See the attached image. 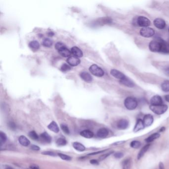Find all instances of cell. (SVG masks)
<instances>
[{
    "instance_id": "31",
    "label": "cell",
    "mask_w": 169,
    "mask_h": 169,
    "mask_svg": "<svg viewBox=\"0 0 169 169\" xmlns=\"http://www.w3.org/2000/svg\"><path fill=\"white\" fill-rule=\"evenodd\" d=\"M56 144L58 146H62L66 145L67 144V141L65 140V139L64 138H59L56 141Z\"/></svg>"
},
{
    "instance_id": "27",
    "label": "cell",
    "mask_w": 169,
    "mask_h": 169,
    "mask_svg": "<svg viewBox=\"0 0 169 169\" xmlns=\"http://www.w3.org/2000/svg\"><path fill=\"white\" fill-rule=\"evenodd\" d=\"M29 47L34 51H36L39 49V48L40 47V45L38 42L37 41H32L29 43Z\"/></svg>"
},
{
    "instance_id": "43",
    "label": "cell",
    "mask_w": 169,
    "mask_h": 169,
    "mask_svg": "<svg viewBox=\"0 0 169 169\" xmlns=\"http://www.w3.org/2000/svg\"><path fill=\"white\" fill-rule=\"evenodd\" d=\"M29 169H40V168L37 165L32 164L30 166Z\"/></svg>"
},
{
    "instance_id": "26",
    "label": "cell",
    "mask_w": 169,
    "mask_h": 169,
    "mask_svg": "<svg viewBox=\"0 0 169 169\" xmlns=\"http://www.w3.org/2000/svg\"><path fill=\"white\" fill-rule=\"evenodd\" d=\"M160 136V134L159 133H155L153 134H151V136H149V137H147V138L145 139L146 142L147 143H150V142L155 141L158 138H159Z\"/></svg>"
},
{
    "instance_id": "8",
    "label": "cell",
    "mask_w": 169,
    "mask_h": 169,
    "mask_svg": "<svg viewBox=\"0 0 169 169\" xmlns=\"http://www.w3.org/2000/svg\"><path fill=\"white\" fill-rule=\"evenodd\" d=\"M67 63L69 65L72 67H75L80 65L81 62L80 60L78 58L75 57V56H70V57L67 58Z\"/></svg>"
},
{
    "instance_id": "47",
    "label": "cell",
    "mask_w": 169,
    "mask_h": 169,
    "mask_svg": "<svg viewBox=\"0 0 169 169\" xmlns=\"http://www.w3.org/2000/svg\"><path fill=\"white\" fill-rule=\"evenodd\" d=\"M165 99L166 100V101L169 102V95H167L165 96Z\"/></svg>"
},
{
    "instance_id": "1",
    "label": "cell",
    "mask_w": 169,
    "mask_h": 169,
    "mask_svg": "<svg viewBox=\"0 0 169 169\" xmlns=\"http://www.w3.org/2000/svg\"><path fill=\"white\" fill-rule=\"evenodd\" d=\"M149 48L153 52L169 53V47L168 43L161 38H158L150 42Z\"/></svg>"
},
{
    "instance_id": "24",
    "label": "cell",
    "mask_w": 169,
    "mask_h": 169,
    "mask_svg": "<svg viewBox=\"0 0 169 169\" xmlns=\"http://www.w3.org/2000/svg\"><path fill=\"white\" fill-rule=\"evenodd\" d=\"M40 138L44 142H46L48 143H50L52 141V137L46 132H44L40 134Z\"/></svg>"
},
{
    "instance_id": "16",
    "label": "cell",
    "mask_w": 169,
    "mask_h": 169,
    "mask_svg": "<svg viewBox=\"0 0 169 169\" xmlns=\"http://www.w3.org/2000/svg\"><path fill=\"white\" fill-rule=\"evenodd\" d=\"M110 73L113 77H115V78H118L120 80H122L126 77L124 73L120 72L119 70H116L115 69H113L111 70Z\"/></svg>"
},
{
    "instance_id": "17",
    "label": "cell",
    "mask_w": 169,
    "mask_h": 169,
    "mask_svg": "<svg viewBox=\"0 0 169 169\" xmlns=\"http://www.w3.org/2000/svg\"><path fill=\"white\" fill-rule=\"evenodd\" d=\"M109 133L108 129L106 128H101L97 131V136L99 138H104L108 136Z\"/></svg>"
},
{
    "instance_id": "21",
    "label": "cell",
    "mask_w": 169,
    "mask_h": 169,
    "mask_svg": "<svg viewBox=\"0 0 169 169\" xmlns=\"http://www.w3.org/2000/svg\"><path fill=\"white\" fill-rule=\"evenodd\" d=\"M150 144H148L145 145L144 146L142 147L141 149L140 150V151L139 152L138 154V155H137V159H141V158L144 155L145 153H146V152L147 151V150H148L149 148H150Z\"/></svg>"
},
{
    "instance_id": "36",
    "label": "cell",
    "mask_w": 169,
    "mask_h": 169,
    "mask_svg": "<svg viewBox=\"0 0 169 169\" xmlns=\"http://www.w3.org/2000/svg\"><path fill=\"white\" fill-rule=\"evenodd\" d=\"M71 70L70 66L67 64H63L61 67V70L63 72H68Z\"/></svg>"
},
{
    "instance_id": "35",
    "label": "cell",
    "mask_w": 169,
    "mask_h": 169,
    "mask_svg": "<svg viewBox=\"0 0 169 169\" xmlns=\"http://www.w3.org/2000/svg\"><path fill=\"white\" fill-rule=\"evenodd\" d=\"M58 155L60 157L62 160H65V161H70L72 159V158L70 156L67 155H65L62 153H58Z\"/></svg>"
},
{
    "instance_id": "6",
    "label": "cell",
    "mask_w": 169,
    "mask_h": 169,
    "mask_svg": "<svg viewBox=\"0 0 169 169\" xmlns=\"http://www.w3.org/2000/svg\"><path fill=\"white\" fill-rule=\"evenodd\" d=\"M140 34L145 38H150L155 34V31L150 27H144L140 31Z\"/></svg>"
},
{
    "instance_id": "34",
    "label": "cell",
    "mask_w": 169,
    "mask_h": 169,
    "mask_svg": "<svg viewBox=\"0 0 169 169\" xmlns=\"http://www.w3.org/2000/svg\"><path fill=\"white\" fill-rule=\"evenodd\" d=\"M61 128L62 130V131L64 132L65 134H69L70 133V129H69V127L67 126V124H61Z\"/></svg>"
},
{
    "instance_id": "42",
    "label": "cell",
    "mask_w": 169,
    "mask_h": 169,
    "mask_svg": "<svg viewBox=\"0 0 169 169\" xmlns=\"http://www.w3.org/2000/svg\"><path fill=\"white\" fill-rule=\"evenodd\" d=\"M126 142L125 141H117V142H115L113 144V145L114 146H117V145H122L124 143Z\"/></svg>"
},
{
    "instance_id": "32",
    "label": "cell",
    "mask_w": 169,
    "mask_h": 169,
    "mask_svg": "<svg viewBox=\"0 0 169 169\" xmlns=\"http://www.w3.org/2000/svg\"><path fill=\"white\" fill-rule=\"evenodd\" d=\"M141 143L140 141H131L130 143V146L133 148L137 149L141 147Z\"/></svg>"
},
{
    "instance_id": "45",
    "label": "cell",
    "mask_w": 169,
    "mask_h": 169,
    "mask_svg": "<svg viewBox=\"0 0 169 169\" xmlns=\"http://www.w3.org/2000/svg\"><path fill=\"white\" fill-rule=\"evenodd\" d=\"M90 163H91V164L96 165H98L99 164V162L97 160L95 159L91 160L90 161Z\"/></svg>"
},
{
    "instance_id": "23",
    "label": "cell",
    "mask_w": 169,
    "mask_h": 169,
    "mask_svg": "<svg viewBox=\"0 0 169 169\" xmlns=\"http://www.w3.org/2000/svg\"><path fill=\"white\" fill-rule=\"evenodd\" d=\"M72 146L75 150L80 152H83L85 150V147L80 142H75L72 143Z\"/></svg>"
},
{
    "instance_id": "44",
    "label": "cell",
    "mask_w": 169,
    "mask_h": 169,
    "mask_svg": "<svg viewBox=\"0 0 169 169\" xmlns=\"http://www.w3.org/2000/svg\"><path fill=\"white\" fill-rule=\"evenodd\" d=\"M107 150H102V151H100L96 152H93V153H89L88 154V155H97V154H100V153H103V152H105Z\"/></svg>"
},
{
    "instance_id": "50",
    "label": "cell",
    "mask_w": 169,
    "mask_h": 169,
    "mask_svg": "<svg viewBox=\"0 0 169 169\" xmlns=\"http://www.w3.org/2000/svg\"><path fill=\"white\" fill-rule=\"evenodd\" d=\"M168 45H169V43H168Z\"/></svg>"
},
{
    "instance_id": "22",
    "label": "cell",
    "mask_w": 169,
    "mask_h": 169,
    "mask_svg": "<svg viewBox=\"0 0 169 169\" xmlns=\"http://www.w3.org/2000/svg\"><path fill=\"white\" fill-rule=\"evenodd\" d=\"M80 134L82 137L86 138H92L94 136L93 133L89 130H84V131H82L80 133Z\"/></svg>"
},
{
    "instance_id": "28",
    "label": "cell",
    "mask_w": 169,
    "mask_h": 169,
    "mask_svg": "<svg viewBox=\"0 0 169 169\" xmlns=\"http://www.w3.org/2000/svg\"><path fill=\"white\" fill-rule=\"evenodd\" d=\"M161 88L164 92H169V80H165L161 85Z\"/></svg>"
},
{
    "instance_id": "33",
    "label": "cell",
    "mask_w": 169,
    "mask_h": 169,
    "mask_svg": "<svg viewBox=\"0 0 169 169\" xmlns=\"http://www.w3.org/2000/svg\"><path fill=\"white\" fill-rule=\"evenodd\" d=\"M28 136L29 137H31V138L33 139V140H35V141H37L39 139V136L37 133L35 131H31L29 133Z\"/></svg>"
},
{
    "instance_id": "39",
    "label": "cell",
    "mask_w": 169,
    "mask_h": 169,
    "mask_svg": "<svg viewBox=\"0 0 169 169\" xmlns=\"http://www.w3.org/2000/svg\"><path fill=\"white\" fill-rule=\"evenodd\" d=\"M42 154L45 155H48V156H55L56 154L54 152L51 151H44L42 153Z\"/></svg>"
},
{
    "instance_id": "11",
    "label": "cell",
    "mask_w": 169,
    "mask_h": 169,
    "mask_svg": "<svg viewBox=\"0 0 169 169\" xmlns=\"http://www.w3.org/2000/svg\"><path fill=\"white\" fill-rule=\"evenodd\" d=\"M144 124L145 125V126L148 127V126H151L154 121V118L152 115L151 114H147L144 116L143 120Z\"/></svg>"
},
{
    "instance_id": "4",
    "label": "cell",
    "mask_w": 169,
    "mask_h": 169,
    "mask_svg": "<svg viewBox=\"0 0 169 169\" xmlns=\"http://www.w3.org/2000/svg\"><path fill=\"white\" fill-rule=\"evenodd\" d=\"M150 109L157 115H162L167 111L168 106L164 104L160 105H150Z\"/></svg>"
},
{
    "instance_id": "18",
    "label": "cell",
    "mask_w": 169,
    "mask_h": 169,
    "mask_svg": "<svg viewBox=\"0 0 169 169\" xmlns=\"http://www.w3.org/2000/svg\"><path fill=\"white\" fill-rule=\"evenodd\" d=\"M18 142L23 146H28L30 145L31 141L27 137L24 136H21L18 138Z\"/></svg>"
},
{
    "instance_id": "20",
    "label": "cell",
    "mask_w": 169,
    "mask_h": 169,
    "mask_svg": "<svg viewBox=\"0 0 169 169\" xmlns=\"http://www.w3.org/2000/svg\"><path fill=\"white\" fill-rule=\"evenodd\" d=\"M48 128L49 130L55 133H58L59 132V128L57 124L55 121H52L48 126Z\"/></svg>"
},
{
    "instance_id": "30",
    "label": "cell",
    "mask_w": 169,
    "mask_h": 169,
    "mask_svg": "<svg viewBox=\"0 0 169 169\" xmlns=\"http://www.w3.org/2000/svg\"><path fill=\"white\" fill-rule=\"evenodd\" d=\"M0 142H1V146L3 145L5 143L7 140V136L5 133H4L2 131L0 132Z\"/></svg>"
},
{
    "instance_id": "5",
    "label": "cell",
    "mask_w": 169,
    "mask_h": 169,
    "mask_svg": "<svg viewBox=\"0 0 169 169\" xmlns=\"http://www.w3.org/2000/svg\"><path fill=\"white\" fill-rule=\"evenodd\" d=\"M90 72L93 75L97 77H102L104 75V70L96 65H92L89 69Z\"/></svg>"
},
{
    "instance_id": "46",
    "label": "cell",
    "mask_w": 169,
    "mask_h": 169,
    "mask_svg": "<svg viewBox=\"0 0 169 169\" xmlns=\"http://www.w3.org/2000/svg\"><path fill=\"white\" fill-rule=\"evenodd\" d=\"M159 169H165L164 165L161 162L159 164Z\"/></svg>"
},
{
    "instance_id": "2",
    "label": "cell",
    "mask_w": 169,
    "mask_h": 169,
    "mask_svg": "<svg viewBox=\"0 0 169 169\" xmlns=\"http://www.w3.org/2000/svg\"><path fill=\"white\" fill-rule=\"evenodd\" d=\"M55 49L57 50L60 54L64 57H70L72 54L71 51L67 47L64 43L57 42L55 45Z\"/></svg>"
},
{
    "instance_id": "49",
    "label": "cell",
    "mask_w": 169,
    "mask_h": 169,
    "mask_svg": "<svg viewBox=\"0 0 169 169\" xmlns=\"http://www.w3.org/2000/svg\"><path fill=\"white\" fill-rule=\"evenodd\" d=\"M6 169H14V168H13L11 167H8L6 168Z\"/></svg>"
},
{
    "instance_id": "3",
    "label": "cell",
    "mask_w": 169,
    "mask_h": 169,
    "mask_svg": "<svg viewBox=\"0 0 169 169\" xmlns=\"http://www.w3.org/2000/svg\"><path fill=\"white\" fill-rule=\"evenodd\" d=\"M124 105L128 110H134L137 107L138 102L136 98L133 97H128L124 100Z\"/></svg>"
},
{
    "instance_id": "25",
    "label": "cell",
    "mask_w": 169,
    "mask_h": 169,
    "mask_svg": "<svg viewBox=\"0 0 169 169\" xmlns=\"http://www.w3.org/2000/svg\"><path fill=\"white\" fill-rule=\"evenodd\" d=\"M131 158L124 160L122 163L123 169H131Z\"/></svg>"
},
{
    "instance_id": "51",
    "label": "cell",
    "mask_w": 169,
    "mask_h": 169,
    "mask_svg": "<svg viewBox=\"0 0 169 169\" xmlns=\"http://www.w3.org/2000/svg\"></svg>"
},
{
    "instance_id": "13",
    "label": "cell",
    "mask_w": 169,
    "mask_h": 169,
    "mask_svg": "<svg viewBox=\"0 0 169 169\" xmlns=\"http://www.w3.org/2000/svg\"><path fill=\"white\" fill-rule=\"evenodd\" d=\"M145 125L144 124L143 121L141 119H139L137 120L136 125L133 128V132L137 133L141 130L145 128Z\"/></svg>"
},
{
    "instance_id": "7",
    "label": "cell",
    "mask_w": 169,
    "mask_h": 169,
    "mask_svg": "<svg viewBox=\"0 0 169 169\" xmlns=\"http://www.w3.org/2000/svg\"><path fill=\"white\" fill-rule=\"evenodd\" d=\"M138 26L141 27H147L151 24L150 20L144 16H139L136 20Z\"/></svg>"
},
{
    "instance_id": "15",
    "label": "cell",
    "mask_w": 169,
    "mask_h": 169,
    "mask_svg": "<svg viewBox=\"0 0 169 169\" xmlns=\"http://www.w3.org/2000/svg\"><path fill=\"white\" fill-rule=\"evenodd\" d=\"M80 77L82 80L86 82H91L93 80V78L91 75L86 72H82L80 73Z\"/></svg>"
},
{
    "instance_id": "48",
    "label": "cell",
    "mask_w": 169,
    "mask_h": 169,
    "mask_svg": "<svg viewBox=\"0 0 169 169\" xmlns=\"http://www.w3.org/2000/svg\"><path fill=\"white\" fill-rule=\"evenodd\" d=\"M48 35L49 36H53V35H54V33L53 32H49L48 33Z\"/></svg>"
},
{
    "instance_id": "10",
    "label": "cell",
    "mask_w": 169,
    "mask_h": 169,
    "mask_svg": "<svg viewBox=\"0 0 169 169\" xmlns=\"http://www.w3.org/2000/svg\"><path fill=\"white\" fill-rule=\"evenodd\" d=\"M154 24L155 27L159 29H163L166 27V23L164 20L162 18H156L154 21Z\"/></svg>"
},
{
    "instance_id": "40",
    "label": "cell",
    "mask_w": 169,
    "mask_h": 169,
    "mask_svg": "<svg viewBox=\"0 0 169 169\" xmlns=\"http://www.w3.org/2000/svg\"><path fill=\"white\" fill-rule=\"evenodd\" d=\"M31 149L34 150V151H39L40 150V148L39 147L35 145H32L31 147Z\"/></svg>"
},
{
    "instance_id": "9",
    "label": "cell",
    "mask_w": 169,
    "mask_h": 169,
    "mask_svg": "<svg viewBox=\"0 0 169 169\" xmlns=\"http://www.w3.org/2000/svg\"><path fill=\"white\" fill-rule=\"evenodd\" d=\"M129 122L126 119H121L116 124V126L119 129H126L129 127Z\"/></svg>"
},
{
    "instance_id": "38",
    "label": "cell",
    "mask_w": 169,
    "mask_h": 169,
    "mask_svg": "<svg viewBox=\"0 0 169 169\" xmlns=\"http://www.w3.org/2000/svg\"><path fill=\"white\" fill-rule=\"evenodd\" d=\"M113 153V152H110L109 153H107L106 154H105L104 155H102L101 156H100L99 159L102 161V160H104L106 158H107L110 155H111L112 153Z\"/></svg>"
},
{
    "instance_id": "37",
    "label": "cell",
    "mask_w": 169,
    "mask_h": 169,
    "mask_svg": "<svg viewBox=\"0 0 169 169\" xmlns=\"http://www.w3.org/2000/svg\"><path fill=\"white\" fill-rule=\"evenodd\" d=\"M124 153L123 152H116V153H114V157H115V158H116V159H120V158H122L123 156H124Z\"/></svg>"
},
{
    "instance_id": "41",
    "label": "cell",
    "mask_w": 169,
    "mask_h": 169,
    "mask_svg": "<svg viewBox=\"0 0 169 169\" xmlns=\"http://www.w3.org/2000/svg\"><path fill=\"white\" fill-rule=\"evenodd\" d=\"M9 126L11 129H16V125L13 122H10L9 124Z\"/></svg>"
},
{
    "instance_id": "29",
    "label": "cell",
    "mask_w": 169,
    "mask_h": 169,
    "mask_svg": "<svg viewBox=\"0 0 169 169\" xmlns=\"http://www.w3.org/2000/svg\"><path fill=\"white\" fill-rule=\"evenodd\" d=\"M42 45L46 47H51L53 45V41L50 39L46 38L43 40Z\"/></svg>"
},
{
    "instance_id": "19",
    "label": "cell",
    "mask_w": 169,
    "mask_h": 169,
    "mask_svg": "<svg viewBox=\"0 0 169 169\" xmlns=\"http://www.w3.org/2000/svg\"><path fill=\"white\" fill-rule=\"evenodd\" d=\"M120 83L124 85L125 86L129 87H133L134 86V83L131 80L127 78L126 77L122 80H120Z\"/></svg>"
},
{
    "instance_id": "14",
    "label": "cell",
    "mask_w": 169,
    "mask_h": 169,
    "mask_svg": "<svg viewBox=\"0 0 169 169\" xmlns=\"http://www.w3.org/2000/svg\"><path fill=\"white\" fill-rule=\"evenodd\" d=\"M70 51H71L72 54L75 57L79 58L82 57L83 56L82 51L77 47L74 46L72 47Z\"/></svg>"
},
{
    "instance_id": "12",
    "label": "cell",
    "mask_w": 169,
    "mask_h": 169,
    "mask_svg": "<svg viewBox=\"0 0 169 169\" xmlns=\"http://www.w3.org/2000/svg\"><path fill=\"white\" fill-rule=\"evenodd\" d=\"M151 105H160L163 104V100L161 96L159 95H155L151 98L150 100Z\"/></svg>"
}]
</instances>
